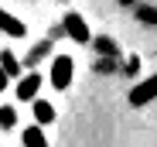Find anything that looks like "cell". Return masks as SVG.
Returning <instances> with one entry per match:
<instances>
[{
  "label": "cell",
  "mask_w": 157,
  "mask_h": 147,
  "mask_svg": "<svg viewBox=\"0 0 157 147\" xmlns=\"http://www.w3.org/2000/svg\"><path fill=\"white\" fill-rule=\"evenodd\" d=\"M157 99V72L154 75H147L144 82H137L133 89H130V106H147V103H154Z\"/></svg>",
  "instance_id": "obj_1"
},
{
  "label": "cell",
  "mask_w": 157,
  "mask_h": 147,
  "mask_svg": "<svg viewBox=\"0 0 157 147\" xmlns=\"http://www.w3.org/2000/svg\"><path fill=\"white\" fill-rule=\"evenodd\" d=\"M14 123H17V110H14L10 103H7V106H0V127H4V130H10Z\"/></svg>",
  "instance_id": "obj_9"
},
{
  "label": "cell",
  "mask_w": 157,
  "mask_h": 147,
  "mask_svg": "<svg viewBox=\"0 0 157 147\" xmlns=\"http://www.w3.org/2000/svg\"><path fill=\"white\" fill-rule=\"evenodd\" d=\"M99 52H102V55H113V44H109L106 38H102V41H99Z\"/></svg>",
  "instance_id": "obj_10"
},
{
  "label": "cell",
  "mask_w": 157,
  "mask_h": 147,
  "mask_svg": "<svg viewBox=\"0 0 157 147\" xmlns=\"http://www.w3.org/2000/svg\"><path fill=\"white\" fill-rule=\"evenodd\" d=\"M31 110H34V123H38V127H44V123L55 120V106L44 103V99H31Z\"/></svg>",
  "instance_id": "obj_6"
},
{
  "label": "cell",
  "mask_w": 157,
  "mask_h": 147,
  "mask_svg": "<svg viewBox=\"0 0 157 147\" xmlns=\"http://www.w3.org/2000/svg\"><path fill=\"white\" fill-rule=\"evenodd\" d=\"M24 147H48V140H44V130L34 123V127H28V130H24Z\"/></svg>",
  "instance_id": "obj_7"
},
{
  "label": "cell",
  "mask_w": 157,
  "mask_h": 147,
  "mask_svg": "<svg viewBox=\"0 0 157 147\" xmlns=\"http://www.w3.org/2000/svg\"><path fill=\"white\" fill-rule=\"evenodd\" d=\"M65 34L72 38V41H78V44H86L89 38H92V31H89V24H86V17L82 14H65Z\"/></svg>",
  "instance_id": "obj_3"
},
{
  "label": "cell",
  "mask_w": 157,
  "mask_h": 147,
  "mask_svg": "<svg viewBox=\"0 0 157 147\" xmlns=\"http://www.w3.org/2000/svg\"><path fill=\"white\" fill-rule=\"evenodd\" d=\"M7 86H10V75H7V72H4V68H0V92H4Z\"/></svg>",
  "instance_id": "obj_11"
},
{
  "label": "cell",
  "mask_w": 157,
  "mask_h": 147,
  "mask_svg": "<svg viewBox=\"0 0 157 147\" xmlns=\"http://www.w3.org/2000/svg\"><path fill=\"white\" fill-rule=\"evenodd\" d=\"M120 4H123V7H130V4H137V0H120Z\"/></svg>",
  "instance_id": "obj_12"
},
{
  "label": "cell",
  "mask_w": 157,
  "mask_h": 147,
  "mask_svg": "<svg viewBox=\"0 0 157 147\" xmlns=\"http://www.w3.org/2000/svg\"><path fill=\"white\" fill-rule=\"evenodd\" d=\"M38 89H41V75H38V72L21 75V82H17V99H24V103L38 99Z\"/></svg>",
  "instance_id": "obj_4"
},
{
  "label": "cell",
  "mask_w": 157,
  "mask_h": 147,
  "mask_svg": "<svg viewBox=\"0 0 157 147\" xmlns=\"http://www.w3.org/2000/svg\"><path fill=\"white\" fill-rule=\"evenodd\" d=\"M0 68H4L10 79H14V75H21V65H17V58H14L10 52H0Z\"/></svg>",
  "instance_id": "obj_8"
},
{
  "label": "cell",
  "mask_w": 157,
  "mask_h": 147,
  "mask_svg": "<svg viewBox=\"0 0 157 147\" xmlns=\"http://www.w3.org/2000/svg\"><path fill=\"white\" fill-rule=\"evenodd\" d=\"M0 34H10V38H24L28 34V28H24V21H17L10 10L0 7Z\"/></svg>",
  "instance_id": "obj_5"
},
{
  "label": "cell",
  "mask_w": 157,
  "mask_h": 147,
  "mask_svg": "<svg viewBox=\"0 0 157 147\" xmlns=\"http://www.w3.org/2000/svg\"><path fill=\"white\" fill-rule=\"evenodd\" d=\"M72 72H75V62L68 55H55V62H51V86L68 89L72 86Z\"/></svg>",
  "instance_id": "obj_2"
}]
</instances>
